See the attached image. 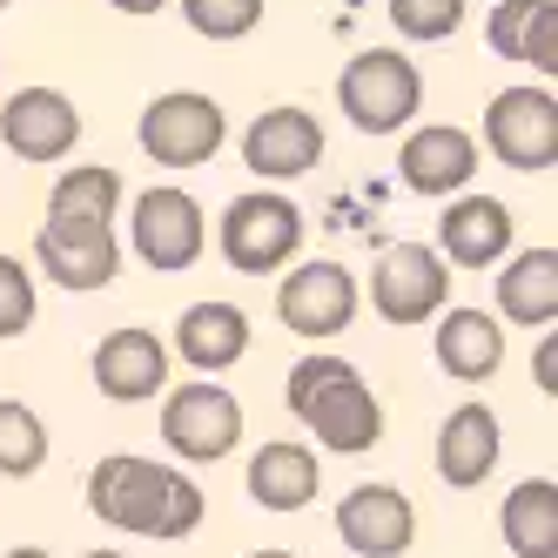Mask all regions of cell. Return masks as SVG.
Listing matches in <instances>:
<instances>
[{
	"label": "cell",
	"mask_w": 558,
	"mask_h": 558,
	"mask_svg": "<svg viewBox=\"0 0 558 558\" xmlns=\"http://www.w3.org/2000/svg\"><path fill=\"white\" fill-rule=\"evenodd\" d=\"M88 511L101 518V525L129 532V538H189L195 525H203V485H195L189 471L175 464H155V458H135V451H114L88 471Z\"/></svg>",
	"instance_id": "obj_1"
},
{
	"label": "cell",
	"mask_w": 558,
	"mask_h": 558,
	"mask_svg": "<svg viewBox=\"0 0 558 558\" xmlns=\"http://www.w3.org/2000/svg\"><path fill=\"white\" fill-rule=\"evenodd\" d=\"M283 404L316 445L337 451V458H364L384 437V404H377V390L356 377L350 356H303L283 384Z\"/></svg>",
	"instance_id": "obj_2"
},
{
	"label": "cell",
	"mask_w": 558,
	"mask_h": 558,
	"mask_svg": "<svg viewBox=\"0 0 558 558\" xmlns=\"http://www.w3.org/2000/svg\"><path fill=\"white\" fill-rule=\"evenodd\" d=\"M337 101H343V122L356 135H397V129H411V114L424 101V82H417L411 54L364 48V54H350V68L337 74Z\"/></svg>",
	"instance_id": "obj_3"
},
{
	"label": "cell",
	"mask_w": 558,
	"mask_h": 558,
	"mask_svg": "<svg viewBox=\"0 0 558 558\" xmlns=\"http://www.w3.org/2000/svg\"><path fill=\"white\" fill-rule=\"evenodd\" d=\"M216 243H222V263L235 276H276V269H290L296 250H303V209L290 203V195H235V203L222 209V229H216Z\"/></svg>",
	"instance_id": "obj_4"
},
{
	"label": "cell",
	"mask_w": 558,
	"mask_h": 558,
	"mask_svg": "<svg viewBox=\"0 0 558 558\" xmlns=\"http://www.w3.org/2000/svg\"><path fill=\"white\" fill-rule=\"evenodd\" d=\"M222 135H229L222 101L195 95V88H169V95H155L142 108V155H148V162H162V169H203V162H216Z\"/></svg>",
	"instance_id": "obj_5"
},
{
	"label": "cell",
	"mask_w": 558,
	"mask_h": 558,
	"mask_svg": "<svg viewBox=\"0 0 558 558\" xmlns=\"http://www.w3.org/2000/svg\"><path fill=\"white\" fill-rule=\"evenodd\" d=\"M162 445L182 458V464H216L243 445V404L235 390H222L216 377H195L182 390H169L162 404Z\"/></svg>",
	"instance_id": "obj_6"
},
{
	"label": "cell",
	"mask_w": 558,
	"mask_h": 558,
	"mask_svg": "<svg viewBox=\"0 0 558 558\" xmlns=\"http://www.w3.org/2000/svg\"><path fill=\"white\" fill-rule=\"evenodd\" d=\"M485 148L518 175L558 169V95L551 88H505V95H492Z\"/></svg>",
	"instance_id": "obj_7"
},
{
	"label": "cell",
	"mask_w": 558,
	"mask_h": 558,
	"mask_svg": "<svg viewBox=\"0 0 558 558\" xmlns=\"http://www.w3.org/2000/svg\"><path fill=\"white\" fill-rule=\"evenodd\" d=\"M451 303V269L437 263V250L424 243H390L371 269V310L384 324L411 330V324H430V316H445Z\"/></svg>",
	"instance_id": "obj_8"
},
{
	"label": "cell",
	"mask_w": 558,
	"mask_h": 558,
	"mask_svg": "<svg viewBox=\"0 0 558 558\" xmlns=\"http://www.w3.org/2000/svg\"><path fill=\"white\" fill-rule=\"evenodd\" d=\"M356 303H364V290H356V276L330 256L316 263H296L283 276V290H276V316H283V330L310 337V343H330L356 324Z\"/></svg>",
	"instance_id": "obj_9"
},
{
	"label": "cell",
	"mask_w": 558,
	"mask_h": 558,
	"mask_svg": "<svg viewBox=\"0 0 558 558\" xmlns=\"http://www.w3.org/2000/svg\"><path fill=\"white\" fill-rule=\"evenodd\" d=\"M34 263L54 290H108L114 269H122V243H114V222H74V216H48L34 235Z\"/></svg>",
	"instance_id": "obj_10"
},
{
	"label": "cell",
	"mask_w": 558,
	"mask_h": 558,
	"mask_svg": "<svg viewBox=\"0 0 558 558\" xmlns=\"http://www.w3.org/2000/svg\"><path fill=\"white\" fill-rule=\"evenodd\" d=\"M203 235H209V222H203V203H195L189 189H148V195H135L129 250L148 269H162V276L189 269L195 256H203Z\"/></svg>",
	"instance_id": "obj_11"
},
{
	"label": "cell",
	"mask_w": 558,
	"mask_h": 558,
	"mask_svg": "<svg viewBox=\"0 0 558 558\" xmlns=\"http://www.w3.org/2000/svg\"><path fill=\"white\" fill-rule=\"evenodd\" d=\"M243 162L256 182H296L324 162V122H316L310 108L283 101V108H263L250 135H243Z\"/></svg>",
	"instance_id": "obj_12"
},
{
	"label": "cell",
	"mask_w": 558,
	"mask_h": 558,
	"mask_svg": "<svg viewBox=\"0 0 558 558\" xmlns=\"http://www.w3.org/2000/svg\"><path fill=\"white\" fill-rule=\"evenodd\" d=\"M337 538L356 558H404L417 538V505L397 485H356L337 505Z\"/></svg>",
	"instance_id": "obj_13"
},
{
	"label": "cell",
	"mask_w": 558,
	"mask_h": 558,
	"mask_svg": "<svg viewBox=\"0 0 558 558\" xmlns=\"http://www.w3.org/2000/svg\"><path fill=\"white\" fill-rule=\"evenodd\" d=\"M0 142H8L21 162H61V155L82 142V108L61 88H21L0 108Z\"/></svg>",
	"instance_id": "obj_14"
},
{
	"label": "cell",
	"mask_w": 558,
	"mask_h": 558,
	"mask_svg": "<svg viewBox=\"0 0 558 558\" xmlns=\"http://www.w3.org/2000/svg\"><path fill=\"white\" fill-rule=\"evenodd\" d=\"M169 343L155 330H108L95 343V390L114 404H148V397L169 390Z\"/></svg>",
	"instance_id": "obj_15"
},
{
	"label": "cell",
	"mask_w": 558,
	"mask_h": 558,
	"mask_svg": "<svg viewBox=\"0 0 558 558\" xmlns=\"http://www.w3.org/2000/svg\"><path fill=\"white\" fill-rule=\"evenodd\" d=\"M498 458H505L498 411H485V404H458L445 424H437V477H445L451 492H477V485L498 471Z\"/></svg>",
	"instance_id": "obj_16"
},
{
	"label": "cell",
	"mask_w": 558,
	"mask_h": 558,
	"mask_svg": "<svg viewBox=\"0 0 558 558\" xmlns=\"http://www.w3.org/2000/svg\"><path fill=\"white\" fill-rule=\"evenodd\" d=\"M437 263H458V269H492L505 263L511 250V209L498 203V195H458V203L437 216Z\"/></svg>",
	"instance_id": "obj_17"
},
{
	"label": "cell",
	"mask_w": 558,
	"mask_h": 558,
	"mask_svg": "<svg viewBox=\"0 0 558 558\" xmlns=\"http://www.w3.org/2000/svg\"><path fill=\"white\" fill-rule=\"evenodd\" d=\"M397 175L417 195H458L477 175V142L451 122H424V129H411L404 155H397Z\"/></svg>",
	"instance_id": "obj_18"
},
{
	"label": "cell",
	"mask_w": 558,
	"mask_h": 558,
	"mask_svg": "<svg viewBox=\"0 0 558 558\" xmlns=\"http://www.w3.org/2000/svg\"><path fill=\"white\" fill-rule=\"evenodd\" d=\"M169 356L195 364L203 377H222L229 364H243V356H250V316L235 310V303H189L182 324H175Z\"/></svg>",
	"instance_id": "obj_19"
},
{
	"label": "cell",
	"mask_w": 558,
	"mask_h": 558,
	"mask_svg": "<svg viewBox=\"0 0 558 558\" xmlns=\"http://www.w3.org/2000/svg\"><path fill=\"white\" fill-rule=\"evenodd\" d=\"M243 485L263 511H303L316 505V492H324V464H316L310 445H296V437H269V445L250 458Z\"/></svg>",
	"instance_id": "obj_20"
},
{
	"label": "cell",
	"mask_w": 558,
	"mask_h": 558,
	"mask_svg": "<svg viewBox=\"0 0 558 558\" xmlns=\"http://www.w3.org/2000/svg\"><path fill=\"white\" fill-rule=\"evenodd\" d=\"M430 350H437V364H445V377L485 384L505 364V324H498V316H485V310H445V316H437Z\"/></svg>",
	"instance_id": "obj_21"
},
{
	"label": "cell",
	"mask_w": 558,
	"mask_h": 558,
	"mask_svg": "<svg viewBox=\"0 0 558 558\" xmlns=\"http://www.w3.org/2000/svg\"><path fill=\"white\" fill-rule=\"evenodd\" d=\"M485 41L505 61H532L545 82L558 74V0H498L485 21Z\"/></svg>",
	"instance_id": "obj_22"
},
{
	"label": "cell",
	"mask_w": 558,
	"mask_h": 558,
	"mask_svg": "<svg viewBox=\"0 0 558 558\" xmlns=\"http://www.w3.org/2000/svg\"><path fill=\"white\" fill-rule=\"evenodd\" d=\"M498 316L525 330H551L558 316V250H518L498 276Z\"/></svg>",
	"instance_id": "obj_23"
},
{
	"label": "cell",
	"mask_w": 558,
	"mask_h": 558,
	"mask_svg": "<svg viewBox=\"0 0 558 558\" xmlns=\"http://www.w3.org/2000/svg\"><path fill=\"white\" fill-rule=\"evenodd\" d=\"M498 532L511 545V558H558V485L551 477H525L505 492Z\"/></svg>",
	"instance_id": "obj_24"
},
{
	"label": "cell",
	"mask_w": 558,
	"mask_h": 558,
	"mask_svg": "<svg viewBox=\"0 0 558 558\" xmlns=\"http://www.w3.org/2000/svg\"><path fill=\"white\" fill-rule=\"evenodd\" d=\"M114 209H122V175L108 162L68 169L48 195V216H74V222H114Z\"/></svg>",
	"instance_id": "obj_25"
},
{
	"label": "cell",
	"mask_w": 558,
	"mask_h": 558,
	"mask_svg": "<svg viewBox=\"0 0 558 558\" xmlns=\"http://www.w3.org/2000/svg\"><path fill=\"white\" fill-rule=\"evenodd\" d=\"M48 464V424L21 397H0V477H34Z\"/></svg>",
	"instance_id": "obj_26"
},
{
	"label": "cell",
	"mask_w": 558,
	"mask_h": 558,
	"mask_svg": "<svg viewBox=\"0 0 558 558\" xmlns=\"http://www.w3.org/2000/svg\"><path fill=\"white\" fill-rule=\"evenodd\" d=\"M390 27L404 41H451L464 27V0H390Z\"/></svg>",
	"instance_id": "obj_27"
},
{
	"label": "cell",
	"mask_w": 558,
	"mask_h": 558,
	"mask_svg": "<svg viewBox=\"0 0 558 558\" xmlns=\"http://www.w3.org/2000/svg\"><path fill=\"white\" fill-rule=\"evenodd\" d=\"M182 14H189L195 34H209V41H243L263 21V0H182Z\"/></svg>",
	"instance_id": "obj_28"
},
{
	"label": "cell",
	"mask_w": 558,
	"mask_h": 558,
	"mask_svg": "<svg viewBox=\"0 0 558 558\" xmlns=\"http://www.w3.org/2000/svg\"><path fill=\"white\" fill-rule=\"evenodd\" d=\"M34 316H41V296H34L27 263L0 256V343H8V337H27V330H34Z\"/></svg>",
	"instance_id": "obj_29"
},
{
	"label": "cell",
	"mask_w": 558,
	"mask_h": 558,
	"mask_svg": "<svg viewBox=\"0 0 558 558\" xmlns=\"http://www.w3.org/2000/svg\"><path fill=\"white\" fill-rule=\"evenodd\" d=\"M538 390H545V397L558 390V343H551V337L538 343Z\"/></svg>",
	"instance_id": "obj_30"
},
{
	"label": "cell",
	"mask_w": 558,
	"mask_h": 558,
	"mask_svg": "<svg viewBox=\"0 0 558 558\" xmlns=\"http://www.w3.org/2000/svg\"><path fill=\"white\" fill-rule=\"evenodd\" d=\"M108 8H114V14H162L169 0H108Z\"/></svg>",
	"instance_id": "obj_31"
},
{
	"label": "cell",
	"mask_w": 558,
	"mask_h": 558,
	"mask_svg": "<svg viewBox=\"0 0 558 558\" xmlns=\"http://www.w3.org/2000/svg\"><path fill=\"white\" fill-rule=\"evenodd\" d=\"M8 558H48V551H41V545H14Z\"/></svg>",
	"instance_id": "obj_32"
},
{
	"label": "cell",
	"mask_w": 558,
	"mask_h": 558,
	"mask_svg": "<svg viewBox=\"0 0 558 558\" xmlns=\"http://www.w3.org/2000/svg\"><path fill=\"white\" fill-rule=\"evenodd\" d=\"M250 558H296V551H283V545H263V551H250Z\"/></svg>",
	"instance_id": "obj_33"
},
{
	"label": "cell",
	"mask_w": 558,
	"mask_h": 558,
	"mask_svg": "<svg viewBox=\"0 0 558 558\" xmlns=\"http://www.w3.org/2000/svg\"><path fill=\"white\" fill-rule=\"evenodd\" d=\"M82 558H129V551H82Z\"/></svg>",
	"instance_id": "obj_34"
},
{
	"label": "cell",
	"mask_w": 558,
	"mask_h": 558,
	"mask_svg": "<svg viewBox=\"0 0 558 558\" xmlns=\"http://www.w3.org/2000/svg\"><path fill=\"white\" fill-rule=\"evenodd\" d=\"M0 8H14V0H0Z\"/></svg>",
	"instance_id": "obj_35"
}]
</instances>
